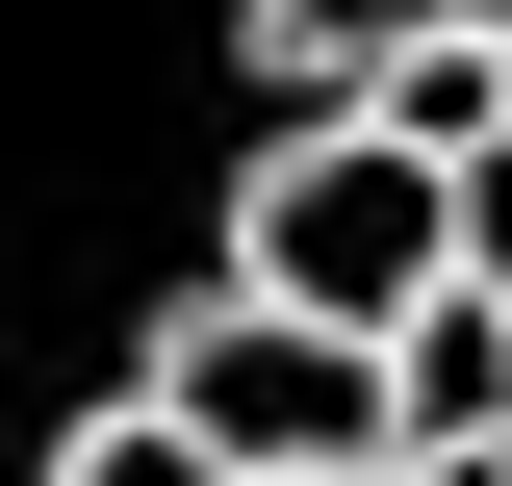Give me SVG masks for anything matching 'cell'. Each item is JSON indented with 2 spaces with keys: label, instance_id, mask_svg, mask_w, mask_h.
<instances>
[{
  "label": "cell",
  "instance_id": "6da1fadb",
  "mask_svg": "<svg viewBox=\"0 0 512 486\" xmlns=\"http://www.w3.org/2000/svg\"><path fill=\"white\" fill-rule=\"evenodd\" d=\"M231 282L333 307V333H410L461 282V154H410L384 103H282V154H231Z\"/></svg>",
  "mask_w": 512,
  "mask_h": 486
},
{
  "label": "cell",
  "instance_id": "7a4b0ae2",
  "mask_svg": "<svg viewBox=\"0 0 512 486\" xmlns=\"http://www.w3.org/2000/svg\"><path fill=\"white\" fill-rule=\"evenodd\" d=\"M128 384H154V410H205L256 486H308V461H410V384H384V333H333V307H282V282H205Z\"/></svg>",
  "mask_w": 512,
  "mask_h": 486
},
{
  "label": "cell",
  "instance_id": "3957f363",
  "mask_svg": "<svg viewBox=\"0 0 512 486\" xmlns=\"http://www.w3.org/2000/svg\"><path fill=\"white\" fill-rule=\"evenodd\" d=\"M384 384H410V461H512V282H436L384 333Z\"/></svg>",
  "mask_w": 512,
  "mask_h": 486
},
{
  "label": "cell",
  "instance_id": "277c9868",
  "mask_svg": "<svg viewBox=\"0 0 512 486\" xmlns=\"http://www.w3.org/2000/svg\"><path fill=\"white\" fill-rule=\"evenodd\" d=\"M436 26H512V0H256V77H282V103H359V77L436 52Z\"/></svg>",
  "mask_w": 512,
  "mask_h": 486
},
{
  "label": "cell",
  "instance_id": "5b68a950",
  "mask_svg": "<svg viewBox=\"0 0 512 486\" xmlns=\"http://www.w3.org/2000/svg\"><path fill=\"white\" fill-rule=\"evenodd\" d=\"M359 103L410 128V154H487V128H512V26H436V52H384Z\"/></svg>",
  "mask_w": 512,
  "mask_h": 486
},
{
  "label": "cell",
  "instance_id": "8992f818",
  "mask_svg": "<svg viewBox=\"0 0 512 486\" xmlns=\"http://www.w3.org/2000/svg\"><path fill=\"white\" fill-rule=\"evenodd\" d=\"M52 486H256V461H231L205 410H154V384H128V410H77V435H52Z\"/></svg>",
  "mask_w": 512,
  "mask_h": 486
},
{
  "label": "cell",
  "instance_id": "52a82bcc",
  "mask_svg": "<svg viewBox=\"0 0 512 486\" xmlns=\"http://www.w3.org/2000/svg\"><path fill=\"white\" fill-rule=\"evenodd\" d=\"M461 282H512V128L461 154Z\"/></svg>",
  "mask_w": 512,
  "mask_h": 486
}]
</instances>
